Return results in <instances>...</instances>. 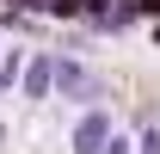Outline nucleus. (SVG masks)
<instances>
[{
    "instance_id": "1",
    "label": "nucleus",
    "mask_w": 160,
    "mask_h": 154,
    "mask_svg": "<svg viewBox=\"0 0 160 154\" xmlns=\"http://www.w3.org/2000/svg\"><path fill=\"white\" fill-rule=\"evenodd\" d=\"M56 93L62 99H99V80L86 74L74 56H56Z\"/></svg>"
},
{
    "instance_id": "2",
    "label": "nucleus",
    "mask_w": 160,
    "mask_h": 154,
    "mask_svg": "<svg viewBox=\"0 0 160 154\" xmlns=\"http://www.w3.org/2000/svg\"><path fill=\"white\" fill-rule=\"evenodd\" d=\"M105 142H111V111H86L74 123V154H105Z\"/></svg>"
},
{
    "instance_id": "3",
    "label": "nucleus",
    "mask_w": 160,
    "mask_h": 154,
    "mask_svg": "<svg viewBox=\"0 0 160 154\" xmlns=\"http://www.w3.org/2000/svg\"><path fill=\"white\" fill-rule=\"evenodd\" d=\"M19 86H25L31 99H49V93H56V56H31V62H25V80H19Z\"/></svg>"
},
{
    "instance_id": "6",
    "label": "nucleus",
    "mask_w": 160,
    "mask_h": 154,
    "mask_svg": "<svg viewBox=\"0 0 160 154\" xmlns=\"http://www.w3.org/2000/svg\"><path fill=\"white\" fill-rule=\"evenodd\" d=\"M105 154H129V142H123V136H111V142H105Z\"/></svg>"
},
{
    "instance_id": "4",
    "label": "nucleus",
    "mask_w": 160,
    "mask_h": 154,
    "mask_svg": "<svg viewBox=\"0 0 160 154\" xmlns=\"http://www.w3.org/2000/svg\"><path fill=\"white\" fill-rule=\"evenodd\" d=\"M43 13H56V19H86V0H49Z\"/></svg>"
},
{
    "instance_id": "5",
    "label": "nucleus",
    "mask_w": 160,
    "mask_h": 154,
    "mask_svg": "<svg viewBox=\"0 0 160 154\" xmlns=\"http://www.w3.org/2000/svg\"><path fill=\"white\" fill-rule=\"evenodd\" d=\"M142 154H160V130H148V136H142Z\"/></svg>"
}]
</instances>
